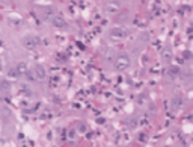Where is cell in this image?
I'll list each match as a JSON object with an SVG mask.
<instances>
[{"label": "cell", "instance_id": "cell-1", "mask_svg": "<svg viewBox=\"0 0 193 147\" xmlns=\"http://www.w3.org/2000/svg\"><path fill=\"white\" fill-rule=\"evenodd\" d=\"M21 44L24 46V49L33 50V49H36V46L39 44V40L36 38V36H26V38H23V41H21Z\"/></svg>", "mask_w": 193, "mask_h": 147}, {"label": "cell", "instance_id": "cell-2", "mask_svg": "<svg viewBox=\"0 0 193 147\" xmlns=\"http://www.w3.org/2000/svg\"><path fill=\"white\" fill-rule=\"evenodd\" d=\"M51 23L55 24L56 28H63V26L67 24V23H65V20H63V18H62V17H61V15H59V14H56L55 17L51 18Z\"/></svg>", "mask_w": 193, "mask_h": 147}, {"label": "cell", "instance_id": "cell-3", "mask_svg": "<svg viewBox=\"0 0 193 147\" xmlns=\"http://www.w3.org/2000/svg\"><path fill=\"white\" fill-rule=\"evenodd\" d=\"M35 70H38V79H44V75H45V70L42 68L41 65L35 67Z\"/></svg>", "mask_w": 193, "mask_h": 147}, {"label": "cell", "instance_id": "cell-4", "mask_svg": "<svg viewBox=\"0 0 193 147\" xmlns=\"http://www.w3.org/2000/svg\"><path fill=\"white\" fill-rule=\"evenodd\" d=\"M0 2H3V3H9L11 0H0Z\"/></svg>", "mask_w": 193, "mask_h": 147}, {"label": "cell", "instance_id": "cell-5", "mask_svg": "<svg viewBox=\"0 0 193 147\" xmlns=\"http://www.w3.org/2000/svg\"><path fill=\"white\" fill-rule=\"evenodd\" d=\"M0 68H2V64H0Z\"/></svg>", "mask_w": 193, "mask_h": 147}]
</instances>
